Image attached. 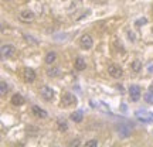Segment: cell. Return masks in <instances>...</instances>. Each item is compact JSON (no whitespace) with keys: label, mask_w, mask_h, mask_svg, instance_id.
<instances>
[{"label":"cell","mask_w":153,"mask_h":147,"mask_svg":"<svg viewBox=\"0 0 153 147\" xmlns=\"http://www.w3.org/2000/svg\"><path fill=\"white\" fill-rule=\"evenodd\" d=\"M143 99H145V100H146L149 105H153V95L150 92L145 93V95H143Z\"/></svg>","instance_id":"obj_20"},{"label":"cell","mask_w":153,"mask_h":147,"mask_svg":"<svg viewBox=\"0 0 153 147\" xmlns=\"http://www.w3.org/2000/svg\"><path fill=\"white\" fill-rule=\"evenodd\" d=\"M146 23H148L146 18H139V20H136V26H142V24H146Z\"/></svg>","instance_id":"obj_23"},{"label":"cell","mask_w":153,"mask_h":147,"mask_svg":"<svg viewBox=\"0 0 153 147\" xmlns=\"http://www.w3.org/2000/svg\"><path fill=\"white\" fill-rule=\"evenodd\" d=\"M4 1H7V0H4Z\"/></svg>","instance_id":"obj_28"},{"label":"cell","mask_w":153,"mask_h":147,"mask_svg":"<svg viewBox=\"0 0 153 147\" xmlns=\"http://www.w3.org/2000/svg\"><path fill=\"white\" fill-rule=\"evenodd\" d=\"M24 38L27 40V43H31V44H38V41L36 40L34 37H31V35H28V34H24Z\"/></svg>","instance_id":"obj_22"},{"label":"cell","mask_w":153,"mask_h":147,"mask_svg":"<svg viewBox=\"0 0 153 147\" xmlns=\"http://www.w3.org/2000/svg\"><path fill=\"white\" fill-rule=\"evenodd\" d=\"M7 92H9V85H7V82L1 81L0 82V95H1V96H6Z\"/></svg>","instance_id":"obj_17"},{"label":"cell","mask_w":153,"mask_h":147,"mask_svg":"<svg viewBox=\"0 0 153 147\" xmlns=\"http://www.w3.org/2000/svg\"><path fill=\"white\" fill-rule=\"evenodd\" d=\"M70 146H79V140L76 139V140H72L71 143H70Z\"/></svg>","instance_id":"obj_24"},{"label":"cell","mask_w":153,"mask_h":147,"mask_svg":"<svg viewBox=\"0 0 153 147\" xmlns=\"http://www.w3.org/2000/svg\"><path fill=\"white\" fill-rule=\"evenodd\" d=\"M16 52V48H14V45H11V44H6L1 47V57L3 58H10L13 57Z\"/></svg>","instance_id":"obj_8"},{"label":"cell","mask_w":153,"mask_h":147,"mask_svg":"<svg viewBox=\"0 0 153 147\" xmlns=\"http://www.w3.org/2000/svg\"><path fill=\"white\" fill-rule=\"evenodd\" d=\"M60 68H57V66H54V68H50V69H47V75L50 76V78H55V76L60 75Z\"/></svg>","instance_id":"obj_16"},{"label":"cell","mask_w":153,"mask_h":147,"mask_svg":"<svg viewBox=\"0 0 153 147\" xmlns=\"http://www.w3.org/2000/svg\"><path fill=\"white\" fill-rule=\"evenodd\" d=\"M85 147H98V140H95V139L89 140V142L85 143Z\"/></svg>","instance_id":"obj_21"},{"label":"cell","mask_w":153,"mask_h":147,"mask_svg":"<svg viewBox=\"0 0 153 147\" xmlns=\"http://www.w3.org/2000/svg\"><path fill=\"white\" fill-rule=\"evenodd\" d=\"M58 130L60 131H67L68 130V123H67L65 120H62V119H58Z\"/></svg>","instance_id":"obj_19"},{"label":"cell","mask_w":153,"mask_h":147,"mask_svg":"<svg viewBox=\"0 0 153 147\" xmlns=\"http://www.w3.org/2000/svg\"><path fill=\"white\" fill-rule=\"evenodd\" d=\"M128 35H129V38H131V41L133 43V41H135V34H132L131 31H129V33H128Z\"/></svg>","instance_id":"obj_25"},{"label":"cell","mask_w":153,"mask_h":147,"mask_svg":"<svg viewBox=\"0 0 153 147\" xmlns=\"http://www.w3.org/2000/svg\"><path fill=\"white\" fill-rule=\"evenodd\" d=\"M76 102H78V100H76V96L75 95H72L71 92L62 93V96H61V103H62V106H65V108L75 106Z\"/></svg>","instance_id":"obj_2"},{"label":"cell","mask_w":153,"mask_h":147,"mask_svg":"<svg viewBox=\"0 0 153 147\" xmlns=\"http://www.w3.org/2000/svg\"><path fill=\"white\" fill-rule=\"evenodd\" d=\"M79 45H81V48H84V49L92 48V45H94L92 37H91L89 34H84V35H81V38H79Z\"/></svg>","instance_id":"obj_3"},{"label":"cell","mask_w":153,"mask_h":147,"mask_svg":"<svg viewBox=\"0 0 153 147\" xmlns=\"http://www.w3.org/2000/svg\"><path fill=\"white\" fill-rule=\"evenodd\" d=\"M55 60H57V54H55L54 51H50L48 54L45 55V64H48V65L55 62Z\"/></svg>","instance_id":"obj_15"},{"label":"cell","mask_w":153,"mask_h":147,"mask_svg":"<svg viewBox=\"0 0 153 147\" xmlns=\"http://www.w3.org/2000/svg\"><path fill=\"white\" fill-rule=\"evenodd\" d=\"M132 129H133V125H131L129 122H122L116 125V131L120 137H129L132 134Z\"/></svg>","instance_id":"obj_1"},{"label":"cell","mask_w":153,"mask_h":147,"mask_svg":"<svg viewBox=\"0 0 153 147\" xmlns=\"http://www.w3.org/2000/svg\"><path fill=\"white\" fill-rule=\"evenodd\" d=\"M129 95H131V99L133 102H137L140 96H142V91H140V86H137V85H131L129 88Z\"/></svg>","instance_id":"obj_4"},{"label":"cell","mask_w":153,"mask_h":147,"mask_svg":"<svg viewBox=\"0 0 153 147\" xmlns=\"http://www.w3.org/2000/svg\"><path fill=\"white\" fill-rule=\"evenodd\" d=\"M20 20L23 23H31L34 20V13L31 10H23L20 13Z\"/></svg>","instance_id":"obj_10"},{"label":"cell","mask_w":153,"mask_h":147,"mask_svg":"<svg viewBox=\"0 0 153 147\" xmlns=\"http://www.w3.org/2000/svg\"><path fill=\"white\" fill-rule=\"evenodd\" d=\"M108 72H109V75L112 76V78H116V79L123 75V69H122L119 65H115V64H111V65L108 66Z\"/></svg>","instance_id":"obj_5"},{"label":"cell","mask_w":153,"mask_h":147,"mask_svg":"<svg viewBox=\"0 0 153 147\" xmlns=\"http://www.w3.org/2000/svg\"><path fill=\"white\" fill-rule=\"evenodd\" d=\"M136 117L140 120V122H152L153 120V113H150V112H148V110H137Z\"/></svg>","instance_id":"obj_9"},{"label":"cell","mask_w":153,"mask_h":147,"mask_svg":"<svg viewBox=\"0 0 153 147\" xmlns=\"http://www.w3.org/2000/svg\"><path fill=\"white\" fill-rule=\"evenodd\" d=\"M149 92L153 95V85H150V88H149Z\"/></svg>","instance_id":"obj_27"},{"label":"cell","mask_w":153,"mask_h":147,"mask_svg":"<svg viewBox=\"0 0 153 147\" xmlns=\"http://www.w3.org/2000/svg\"><path fill=\"white\" fill-rule=\"evenodd\" d=\"M131 68H132V71L133 72H139L140 69H142V62H140L139 60H135L133 62H132Z\"/></svg>","instance_id":"obj_18"},{"label":"cell","mask_w":153,"mask_h":147,"mask_svg":"<svg viewBox=\"0 0 153 147\" xmlns=\"http://www.w3.org/2000/svg\"><path fill=\"white\" fill-rule=\"evenodd\" d=\"M11 103L14 105V106H22L24 103V98H23L20 93H16V95L11 96Z\"/></svg>","instance_id":"obj_14"},{"label":"cell","mask_w":153,"mask_h":147,"mask_svg":"<svg viewBox=\"0 0 153 147\" xmlns=\"http://www.w3.org/2000/svg\"><path fill=\"white\" fill-rule=\"evenodd\" d=\"M74 66H75L76 71H84L87 68V62L82 57H76L75 58V62H74Z\"/></svg>","instance_id":"obj_11"},{"label":"cell","mask_w":153,"mask_h":147,"mask_svg":"<svg viewBox=\"0 0 153 147\" xmlns=\"http://www.w3.org/2000/svg\"><path fill=\"white\" fill-rule=\"evenodd\" d=\"M40 93H41L43 99H45V100H53L54 99V91H53V88L47 86V85H44L40 89Z\"/></svg>","instance_id":"obj_7"},{"label":"cell","mask_w":153,"mask_h":147,"mask_svg":"<svg viewBox=\"0 0 153 147\" xmlns=\"http://www.w3.org/2000/svg\"><path fill=\"white\" fill-rule=\"evenodd\" d=\"M70 119L72 122H75V123H81L82 120H84V113H82L81 110H75V112H72L70 114Z\"/></svg>","instance_id":"obj_12"},{"label":"cell","mask_w":153,"mask_h":147,"mask_svg":"<svg viewBox=\"0 0 153 147\" xmlns=\"http://www.w3.org/2000/svg\"><path fill=\"white\" fill-rule=\"evenodd\" d=\"M23 79L30 83V82H34L36 81V71L33 68H24L23 69Z\"/></svg>","instance_id":"obj_6"},{"label":"cell","mask_w":153,"mask_h":147,"mask_svg":"<svg viewBox=\"0 0 153 147\" xmlns=\"http://www.w3.org/2000/svg\"><path fill=\"white\" fill-rule=\"evenodd\" d=\"M31 110H33V113L37 116V117H41V119H45L48 114H47V112L45 110H43L41 108H38L37 105H34L33 108H31Z\"/></svg>","instance_id":"obj_13"},{"label":"cell","mask_w":153,"mask_h":147,"mask_svg":"<svg viewBox=\"0 0 153 147\" xmlns=\"http://www.w3.org/2000/svg\"><path fill=\"white\" fill-rule=\"evenodd\" d=\"M116 88H118V89H119L120 92H123V86H122V85H120V83H116Z\"/></svg>","instance_id":"obj_26"}]
</instances>
